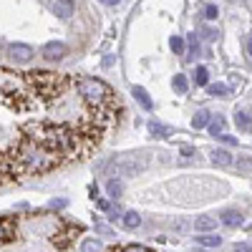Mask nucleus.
Returning <instances> with one entry per match:
<instances>
[{"label":"nucleus","mask_w":252,"mask_h":252,"mask_svg":"<svg viewBox=\"0 0 252 252\" xmlns=\"http://www.w3.org/2000/svg\"><path fill=\"white\" fill-rule=\"evenodd\" d=\"M220 139H222L224 144H237V139H235V136H227V134H220Z\"/></svg>","instance_id":"31"},{"label":"nucleus","mask_w":252,"mask_h":252,"mask_svg":"<svg viewBox=\"0 0 252 252\" xmlns=\"http://www.w3.org/2000/svg\"><path fill=\"white\" fill-rule=\"evenodd\" d=\"M209 134H212V136H220V134H224V119H209Z\"/></svg>","instance_id":"18"},{"label":"nucleus","mask_w":252,"mask_h":252,"mask_svg":"<svg viewBox=\"0 0 252 252\" xmlns=\"http://www.w3.org/2000/svg\"><path fill=\"white\" fill-rule=\"evenodd\" d=\"M106 189H109V194H111L114 199H116V197L121 194V184H119L116 179H109V184H106Z\"/></svg>","instance_id":"25"},{"label":"nucleus","mask_w":252,"mask_h":252,"mask_svg":"<svg viewBox=\"0 0 252 252\" xmlns=\"http://www.w3.org/2000/svg\"><path fill=\"white\" fill-rule=\"evenodd\" d=\"M247 48H250V56H252V38H250V43H247Z\"/></svg>","instance_id":"35"},{"label":"nucleus","mask_w":252,"mask_h":252,"mask_svg":"<svg viewBox=\"0 0 252 252\" xmlns=\"http://www.w3.org/2000/svg\"><path fill=\"white\" fill-rule=\"evenodd\" d=\"M194 154H197V152H194V149H189V146H184V149H182V157H184V159H192Z\"/></svg>","instance_id":"28"},{"label":"nucleus","mask_w":252,"mask_h":252,"mask_svg":"<svg viewBox=\"0 0 252 252\" xmlns=\"http://www.w3.org/2000/svg\"><path fill=\"white\" fill-rule=\"evenodd\" d=\"M169 48H172L177 56H182V53H184V38H182V35H172V38H169Z\"/></svg>","instance_id":"23"},{"label":"nucleus","mask_w":252,"mask_h":252,"mask_svg":"<svg viewBox=\"0 0 252 252\" xmlns=\"http://www.w3.org/2000/svg\"><path fill=\"white\" fill-rule=\"evenodd\" d=\"M131 96L139 101V106H141L144 111H152V109H154V101L149 98V94H146L141 86H134V89H131Z\"/></svg>","instance_id":"7"},{"label":"nucleus","mask_w":252,"mask_h":252,"mask_svg":"<svg viewBox=\"0 0 252 252\" xmlns=\"http://www.w3.org/2000/svg\"><path fill=\"white\" fill-rule=\"evenodd\" d=\"M204 38L215 40V38H217V31H215V28H204Z\"/></svg>","instance_id":"29"},{"label":"nucleus","mask_w":252,"mask_h":252,"mask_svg":"<svg viewBox=\"0 0 252 252\" xmlns=\"http://www.w3.org/2000/svg\"><path fill=\"white\" fill-rule=\"evenodd\" d=\"M197 53H199V40H197V33H192V35H189V53H187L184 58H187V61H192Z\"/></svg>","instance_id":"22"},{"label":"nucleus","mask_w":252,"mask_h":252,"mask_svg":"<svg viewBox=\"0 0 252 252\" xmlns=\"http://www.w3.org/2000/svg\"><path fill=\"white\" fill-rule=\"evenodd\" d=\"M207 94H209V96H227V94H229V86H224V83H209Z\"/></svg>","instance_id":"19"},{"label":"nucleus","mask_w":252,"mask_h":252,"mask_svg":"<svg viewBox=\"0 0 252 252\" xmlns=\"http://www.w3.org/2000/svg\"><path fill=\"white\" fill-rule=\"evenodd\" d=\"M232 166L237 169V174H252V157H237V161H232Z\"/></svg>","instance_id":"13"},{"label":"nucleus","mask_w":252,"mask_h":252,"mask_svg":"<svg viewBox=\"0 0 252 252\" xmlns=\"http://www.w3.org/2000/svg\"><path fill=\"white\" fill-rule=\"evenodd\" d=\"M217 15H220L217 5H207V8H204V18H207V20H215Z\"/></svg>","instance_id":"27"},{"label":"nucleus","mask_w":252,"mask_h":252,"mask_svg":"<svg viewBox=\"0 0 252 252\" xmlns=\"http://www.w3.org/2000/svg\"><path fill=\"white\" fill-rule=\"evenodd\" d=\"M149 134L154 139H166V136H172V129L164 126V124H159V121H149Z\"/></svg>","instance_id":"10"},{"label":"nucleus","mask_w":252,"mask_h":252,"mask_svg":"<svg viewBox=\"0 0 252 252\" xmlns=\"http://www.w3.org/2000/svg\"><path fill=\"white\" fill-rule=\"evenodd\" d=\"M197 242L204 245V247H220V245H222V237H217V235H212V232H207V235L197 237Z\"/></svg>","instance_id":"17"},{"label":"nucleus","mask_w":252,"mask_h":252,"mask_svg":"<svg viewBox=\"0 0 252 252\" xmlns=\"http://www.w3.org/2000/svg\"><path fill=\"white\" fill-rule=\"evenodd\" d=\"M220 222H222L224 227H240V224H242V215L235 212V209H227V212L220 217Z\"/></svg>","instance_id":"11"},{"label":"nucleus","mask_w":252,"mask_h":252,"mask_svg":"<svg viewBox=\"0 0 252 252\" xmlns=\"http://www.w3.org/2000/svg\"><path fill=\"white\" fill-rule=\"evenodd\" d=\"M235 124H237L240 131H252V116L245 114V111H237L235 114Z\"/></svg>","instance_id":"14"},{"label":"nucleus","mask_w":252,"mask_h":252,"mask_svg":"<svg viewBox=\"0 0 252 252\" xmlns=\"http://www.w3.org/2000/svg\"><path fill=\"white\" fill-rule=\"evenodd\" d=\"M215 227H217V217L204 215V217H197L194 220V229H197V232H212Z\"/></svg>","instance_id":"9"},{"label":"nucleus","mask_w":252,"mask_h":252,"mask_svg":"<svg viewBox=\"0 0 252 252\" xmlns=\"http://www.w3.org/2000/svg\"><path fill=\"white\" fill-rule=\"evenodd\" d=\"M81 252H103V247H101V242L98 240H83V245H81Z\"/></svg>","instance_id":"21"},{"label":"nucleus","mask_w":252,"mask_h":252,"mask_svg":"<svg viewBox=\"0 0 252 252\" xmlns=\"http://www.w3.org/2000/svg\"><path fill=\"white\" fill-rule=\"evenodd\" d=\"M209 157H212V161L217 164V166H224V169H227V166H232V154H229L227 149H212V154H209Z\"/></svg>","instance_id":"8"},{"label":"nucleus","mask_w":252,"mask_h":252,"mask_svg":"<svg viewBox=\"0 0 252 252\" xmlns=\"http://www.w3.org/2000/svg\"><path fill=\"white\" fill-rule=\"evenodd\" d=\"M8 58H13L15 63H28L35 53H33V48L31 46H26V43H13V46H8Z\"/></svg>","instance_id":"3"},{"label":"nucleus","mask_w":252,"mask_h":252,"mask_svg":"<svg viewBox=\"0 0 252 252\" xmlns=\"http://www.w3.org/2000/svg\"><path fill=\"white\" fill-rule=\"evenodd\" d=\"M53 15H58L61 20H68L73 15V0H56L53 3Z\"/></svg>","instance_id":"6"},{"label":"nucleus","mask_w":252,"mask_h":252,"mask_svg":"<svg viewBox=\"0 0 252 252\" xmlns=\"http://www.w3.org/2000/svg\"><path fill=\"white\" fill-rule=\"evenodd\" d=\"M63 161V154L56 152L53 146L38 141L33 136H23L18 141L15 152L10 157H0V164H3V172L15 177H28V174H46L51 169Z\"/></svg>","instance_id":"1"},{"label":"nucleus","mask_w":252,"mask_h":252,"mask_svg":"<svg viewBox=\"0 0 252 252\" xmlns=\"http://www.w3.org/2000/svg\"><path fill=\"white\" fill-rule=\"evenodd\" d=\"M96 232H101V235H111V229H109L106 224H96Z\"/></svg>","instance_id":"30"},{"label":"nucleus","mask_w":252,"mask_h":252,"mask_svg":"<svg viewBox=\"0 0 252 252\" xmlns=\"http://www.w3.org/2000/svg\"><path fill=\"white\" fill-rule=\"evenodd\" d=\"M172 89H174L177 94H187V91H189V81H187V76H184V73H177V76H174Z\"/></svg>","instance_id":"15"},{"label":"nucleus","mask_w":252,"mask_h":252,"mask_svg":"<svg viewBox=\"0 0 252 252\" xmlns=\"http://www.w3.org/2000/svg\"><path fill=\"white\" fill-rule=\"evenodd\" d=\"M209 119H212V114H209V111H197L194 114V119H192V126H194V129H204V126L209 124Z\"/></svg>","instance_id":"16"},{"label":"nucleus","mask_w":252,"mask_h":252,"mask_svg":"<svg viewBox=\"0 0 252 252\" xmlns=\"http://www.w3.org/2000/svg\"><path fill=\"white\" fill-rule=\"evenodd\" d=\"M66 53H68V48L63 43H58V40H51V43H46L43 48H40V56H43L46 61H63Z\"/></svg>","instance_id":"4"},{"label":"nucleus","mask_w":252,"mask_h":252,"mask_svg":"<svg viewBox=\"0 0 252 252\" xmlns=\"http://www.w3.org/2000/svg\"><path fill=\"white\" fill-rule=\"evenodd\" d=\"M114 252H152V250H146L144 245H126V247H119Z\"/></svg>","instance_id":"26"},{"label":"nucleus","mask_w":252,"mask_h":252,"mask_svg":"<svg viewBox=\"0 0 252 252\" xmlns=\"http://www.w3.org/2000/svg\"><path fill=\"white\" fill-rule=\"evenodd\" d=\"M101 3H103V5H119L121 0H101Z\"/></svg>","instance_id":"34"},{"label":"nucleus","mask_w":252,"mask_h":252,"mask_svg":"<svg viewBox=\"0 0 252 252\" xmlns=\"http://www.w3.org/2000/svg\"><path fill=\"white\" fill-rule=\"evenodd\" d=\"M192 78H194L197 86H207V81H209V71H207L204 66H199V68L192 73Z\"/></svg>","instance_id":"20"},{"label":"nucleus","mask_w":252,"mask_h":252,"mask_svg":"<svg viewBox=\"0 0 252 252\" xmlns=\"http://www.w3.org/2000/svg\"><path fill=\"white\" fill-rule=\"evenodd\" d=\"M149 169V157L146 154H121L109 164L111 177H136Z\"/></svg>","instance_id":"2"},{"label":"nucleus","mask_w":252,"mask_h":252,"mask_svg":"<svg viewBox=\"0 0 252 252\" xmlns=\"http://www.w3.org/2000/svg\"><path fill=\"white\" fill-rule=\"evenodd\" d=\"M76 232H81V227H78V224H68V227H66V232H58V235L53 237L56 247H61V250H66V247L71 245V237H73Z\"/></svg>","instance_id":"5"},{"label":"nucleus","mask_w":252,"mask_h":252,"mask_svg":"<svg viewBox=\"0 0 252 252\" xmlns=\"http://www.w3.org/2000/svg\"><path fill=\"white\" fill-rule=\"evenodd\" d=\"M10 237H13V232H10V222L0 220V245H3V242H8Z\"/></svg>","instance_id":"24"},{"label":"nucleus","mask_w":252,"mask_h":252,"mask_svg":"<svg viewBox=\"0 0 252 252\" xmlns=\"http://www.w3.org/2000/svg\"><path fill=\"white\" fill-rule=\"evenodd\" d=\"M124 227L126 229H139L141 227V215L139 212H124Z\"/></svg>","instance_id":"12"},{"label":"nucleus","mask_w":252,"mask_h":252,"mask_svg":"<svg viewBox=\"0 0 252 252\" xmlns=\"http://www.w3.org/2000/svg\"><path fill=\"white\" fill-rule=\"evenodd\" d=\"M51 207H58V209H61V207H66V202H63V199H58V202H56V199H53V202H51Z\"/></svg>","instance_id":"33"},{"label":"nucleus","mask_w":252,"mask_h":252,"mask_svg":"<svg viewBox=\"0 0 252 252\" xmlns=\"http://www.w3.org/2000/svg\"><path fill=\"white\" fill-rule=\"evenodd\" d=\"M235 250H237V252H252V247H250V245H245V242H240Z\"/></svg>","instance_id":"32"}]
</instances>
